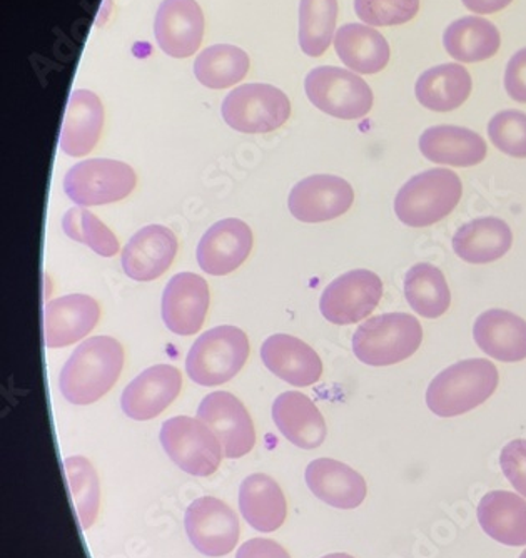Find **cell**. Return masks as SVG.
<instances>
[{"instance_id":"6da1fadb","label":"cell","mask_w":526,"mask_h":558,"mask_svg":"<svg viewBox=\"0 0 526 558\" xmlns=\"http://www.w3.org/2000/svg\"><path fill=\"white\" fill-rule=\"evenodd\" d=\"M124 368V350L111 337H94L75 348L59 376V388L72 404H90L109 393Z\"/></svg>"},{"instance_id":"7a4b0ae2","label":"cell","mask_w":526,"mask_h":558,"mask_svg":"<svg viewBox=\"0 0 526 558\" xmlns=\"http://www.w3.org/2000/svg\"><path fill=\"white\" fill-rule=\"evenodd\" d=\"M498 384L500 373L490 360H463L431 379L426 390V404L441 418L465 415L490 400Z\"/></svg>"},{"instance_id":"3957f363","label":"cell","mask_w":526,"mask_h":558,"mask_svg":"<svg viewBox=\"0 0 526 558\" xmlns=\"http://www.w3.org/2000/svg\"><path fill=\"white\" fill-rule=\"evenodd\" d=\"M463 196L460 175L435 168L413 175L394 199V213L409 228H428L455 211Z\"/></svg>"},{"instance_id":"277c9868","label":"cell","mask_w":526,"mask_h":558,"mask_svg":"<svg viewBox=\"0 0 526 558\" xmlns=\"http://www.w3.org/2000/svg\"><path fill=\"white\" fill-rule=\"evenodd\" d=\"M423 343L421 323L406 313L366 319L353 335V353L369 366H391L412 359Z\"/></svg>"},{"instance_id":"5b68a950","label":"cell","mask_w":526,"mask_h":558,"mask_svg":"<svg viewBox=\"0 0 526 558\" xmlns=\"http://www.w3.org/2000/svg\"><path fill=\"white\" fill-rule=\"evenodd\" d=\"M249 340L236 326H216L200 335L186 359V372L200 387H218L233 379L246 365Z\"/></svg>"},{"instance_id":"8992f818","label":"cell","mask_w":526,"mask_h":558,"mask_svg":"<svg viewBox=\"0 0 526 558\" xmlns=\"http://www.w3.org/2000/svg\"><path fill=\"white\" fill-rule=\"evenodd\" d=\"M305 90L311 105L343 121L365 118L372 109L371 87L356 72L343 68H316L306 75Z\"/></svg>"},{"instance_id":"52a82bcc","label":"cell","mask_w":526,"mask_h":558,"mask_svg":"<svg viewBox=\"0 0 526 558\" xmlns=\"http://www.w3.org/2000/svg\"><path fill=\"white\" fill-rule=\"evenodd\" d=\"M291 116L286 94L269 84H244L225 96L222 118L244 134H266L280 130Z\"/></svg>"},{"instance_id":"ba28073f","label":"cell","mask_w":526,"mask_h":558,"mask_svg":"<svg viewBox=\"0 0 526 558\" xmlns=\"http://www.w3.org/2000/svg\"><path fill=\"white\" fill-rule=\"evenodd\" d=\"M137 175L125 162L87 159L69 169L64 191L79 206L111 205L136 190Z\"/></svg>"},{"instance_id":"9c48e42d","label":"cell","mask_w":526,"mask_h":558,"mask_svg":"<svg viewBox=\"0 0 526 558\" xmlns=\"http://www.w3.org/2000/svg\"><path fill=\"white\" fill-rule=\"evenodd\" d=\"M159 438L169 459L189 475L209 476L218 472L224 451L211 428L199 418H169Z\"/></svg>"},{"instance_id":"30bf717a","label":"cell","mask_w":526,"mask_h":558,"mask_svg":"<svg viewBox=\"0 0 526 558\" xmlns=\"http://www.w3.org/2000/svg\"><path fill=\"white\" fill-rule=\"evenodd\" d=\"M383 290V281L376 272L369 269L347 271L322 291L319 310L333 325H355L378 308Z\"/></svg>"},{"instance_id":"8fae6325","label":"cell","mask_w":526,"mask_h":558,"mask_svg":"<svg viewBox=\"0 0 526 558\" xmlns=\"http://www.w3.org/2000/svg\"><path fill=\"white\" fill-rule=\"evenodd\" d=\"M184 529L193 547L208 557L231 554L241 534L234 510L215 497L197 498L187 507Z\"/></svg>"},{"instance_id":"7c38bea8","label":"cell","mask_w":526,"mask_h":558,"mask_svg":"<svg viewBox=\"0 0 526 558\" xmlns=\"http://www.w3.org/2000/svg\"><path fill=\"white\" fill-rule=\"evenodd\" d=\"M197 418L211 428L225 459H243L256 444L255 423L246 407L228 391H216L200 401Z\"/></svg>"},{"instance_id":"4fadbf2b","label":"cell","mask_w":526,"mask_h":558,"mask_svg":"<svg viewBox=\"0 0 526 558\" xmlns=\"http://www.w3.org/2000/svg\"><path fill=\"white\" fill-rule=\"evenodd\" d=\"M355 191L340 175L316 174L299 181L291 190L288 206L291 215L303 222H326L350 211Z\"/></svg>"},{"instance_id":"5bb4252c","label":"cell","mask_w":526,"mask_h":558,"mask_svg":"<svg viewBox=\"0 0 526 558\" xmlns=\"http://www.w3.org/2000/svg\"><path fill=\"white\" fill-rule=\"evenodd\" d=\"M253 231L241 219L230 218L216 222L197 244V263L203 271L225 276L236 271L249 258Z\"/></svg>"},{"instance_id":"9a60e30c","label":"cell","mask_w":526,"mask_h":558,"mask_svg":"<svg viewBox=\"0 0 526 558\" xmlns=\"http://www.w3.org/2000/svg\"><path fill=\"white\" fill-rule=\"evenodd\" d=\"M209 287L194 272L172 276L162 294V319L180 337L199 333L209 310Z\"/></svg>"},{"instance_id":"2e32d148","label":"cell","mask_w":526,"mask_h":558,"mask_svg":"<svg viewBox=\"0 0 526 558\" xmlns=\"http://www.w3.org/2000/svg\"><path fill=\"white\" fill-rule=\"evenodd\" d=\"M155 34L162 52L175 59L191 58L205 37V14L196 0H162Z\"/></svg>"},{"instance_id":"e0dca14e","label":"cell","mask_w":526,"mask_h":558,"mask_svg":"<svg viewBox=\"0 0 526 558\" xmlns=\"http://www.w3.org/2000/svg\"><path fill=\"white\" fill-rule=\"evenodd\" d=\"M181 372L171 365H156L134 378L121 397L122 412L137 422L156 418L180 397Z\"/></svg>"},{"instance_id":"ac0fdd59","label":"cell","mask_w":526,"mask_h":558,"mask_svg":"<svg viewBox=\"0 0 526 558\" xmlns=\"http://www.w3.org/2000/svg\"><path fill=\"white\" fill-rule=\"evenodd\" d=\"M178 247V238L169 228L146 226L122 250V269L134 281H155L171 268Z\"/></svg>"},{"instance_id":"d6986e66","label":"cell","mask_w":526,"mask_h":558,"mask_svg":"<svg viewBox=\"0 0 526 558\" xmlns=\"http://www.w3.org/2000/svg\"><path fill=\"white\" fill-rule=\"evenodd\" d=\"M100 318V306L87 294H69L49 301L44 310V337L47 348H64L96 328Z\"/></svg>"},{"instance_id":"ffe728a7","label":"cell","mask_w":526,"mask_h":558,"mask_svg":"<svg viewBox=\"0 0 526 558\" xmlns=\"http://www.w3.org/2000/svg\"><path fill=\"white\" fill-rule=\"evenodd\" d=\"M261 360L269 372L293 387H311L322 376L319 354L299 338L272 335L261 347Z\"/></svg>"},{"instance_id":"44dd1931","label":"cell","mask_w":526,"mask_h":558,"mask_svg":"<svg viewBox=\"0 0 526 558\" xmlns=\"http://www.w3.org/2000/svg\"><path fill=\"white\" fill-rule=\"evenodd\" d=\"M419 150L428 161L453 168H473L487 159V141L468 128L433 125L419 136Z\"/></svg>"},{"instance_id":"7402d4cb","label":"cell","mask_w":526,"mask_h":558,"mask_svg":"<svg viewBox=\"0 0 526 558\" xmlns=\"http://www.w3.org/2000/svg\"><path fill=\"white\" fill-rule=\"evenodd\" d=\"M305 478L315 497L334 509H356L368 494L366 480L346 463L333 459L313 460Z\"/></svg>"},{"instance_id":"603a6c76","label":"cell","mask_w":526,"mask_h":558,"mask_svg":"<svg viewBox=\"0 0 526 558\" xmlns=\"http://www.w3.org/2000/svg\"><path fill=\"white\" fill-rule=\"evenodd\" d=\"M473 338L490 359L503 363L526 360V322L506 310H488L476 318Z\"/></svg>"},{"instance_id":"cb8c5ba5","label":"cell","mask_w":526,"mask_h":558,"mask_svg":"<svg viewBox=\"0 0 526 558\" xmlns=\"http://www.w3.org/2000/svg\"><path fill=\"white\" fill-rule=\"evenodd\" d=\"M272 420L281 434L303 450H315L325 444L328 428L315 401L299 391H286L272 404Z\"/></svg>"},{"instance_id":"d4e9b609","label":"cell","mask_w":526,"mask_h":558,"mask_svg":"<svg viewBox=\"0 0 526 558\" xmlns=\"http://www.w3.org/2000/svg\"><path fill=\"white\" fill-rule=\"evenodd\" d=\"M105 128V106L90 90L72 93L61 131V149L72 158H83L99 143Z\"/></svg>"},{"instance_id":"484cf974","label":"cell","mask_w":526,"mask_h":558,"mask_svg":"<svg viewBox=\"0 0 526 558\" xmlns=\"http://www.w3.org/2000/svg\"><path fill=\"white\" fill-rule=\"evenodd\" d=\"M473 80L460 62L435 65L419 75L415 96L428 111L451 112L462 108L472 96Z\"/></svg>"},{"instance_id":"4316f807","label":"cell","mask_w":526,"mask_h":558,"mask_svg":"<svg viewBox=\"0 0 526 558\" xmlns=\"http://www.w3.org/2000/svg\"><path fill=\"white\" fill-rule=\"evenodd\" d=\"M338 58L356 74H378L390 64L391 49L387 37L375 27L344 24L334 36Z\"/></svg>"},{"instance_id":"83f0119b","label":"cell","mask_w":526,"mask_h":558,"mask_svg":"<svg viewBox=\"0 0 526 558\" xmlns=\"http://www.w3.org/2000/svg\"><path fill=\"white\" fill-rule=\"evenodd\" d=\"M453 251L469 265H490L509 253L513 231L503 219L478 218L466 222L453 236Z\"/></svg>"},{"instance_id":"f1b7e54d","label":"cell","mask_w":526,"mask_h":558,"mask_svg":"<svg viewBox=\"0 0 526 558\" xmlns=\"http://www.w3.org/2000/svg\"><path fill=\"white\" fill-rule=\"evenodd\" d=\"M478 522L485 534L509 547L526 545V500L513 492L494 490L478 504Z\"/></svg>"},{"instance_id":"f546056e","label":"cell","mask_w":526,"mask_h":558,"mask_svg":"<svg viewBox=\"0 0 526 558\" xmlns=\"http://www.w3.org/2000/svg\"><path fill=\"white\" fill-rule=\"evenodd\" d=\"M240 510L253 529L269 534L286 522V497L276 480L265 473H255L241 484Z\"/></svg>"},{"instance_id":"4dcf8cb0","label":"cell","mask_w":526,"mask_h":558,"mask_svg":"<svg viewBox=\"0 0 526 558\" xmlns=\"http://www.w3.org/2000/svg\"><path fill=\"white\" fill-rule=\"evenodd\" d=\"M443 47L460 64H476L500 52L501 34L493 22L465 15L451 22L443 33Z\"/></svg>"},{"instance_id":"1f68e13d","label":"cell","mask_w":526,"mask_h":558,"mask_svg":"<svg viewBox=\"0 0 526 558\" xmlns=\"http://www.w3.org/2000/svg\"><path fill=\"white\" fill-rule=\"evenodd\" d=\"M405 296L413 312L423 318L437 319L450 310L451 291L437 266L418 263L405 276Z\"/></svg>"},{"instance_id":"d6a6232c","label":"cell","mask_w":526,"mask_h":558,"mask_svg":"<svg viewBox=\"0 0 526 558\" xmlns=\"http://www.w3.org/2000/svg\"><path fill=\"white\" fill-rule=\"evenodd\" d=\"M249 72V56L230 44L208 47L194 61V74L209 89H228Z\"/></svg>"},{"instance_id":"836d02e7","label":"cell","mask_w":526,"mask_h":558,"mask_svg":"<svg viewBox=\"0 0 526 558\" xmlns=\"http://www.w3.org/2000/svg\"><path fill=\"white\" fill-rule=\"evenodd\" d=\"M338 0H301L299 47L309 58H321L337 36Z\"/></svg>"},{"instance_id":"e575fe53","label":"cell","mask_w":526,"mask_h":558,"mask_svg":"<svg viewBox=\"0 0 526 558\" xmlns=\"http://www.w3.org/2000/svg\"><path fill=\"white\" fill-rule=\"evenodd\" d=\"M65 475L72 492L75 512L79 517L81 526L89 530L96 523L100 507L99 476L93 463L84 457H71L64 460Z\"/></svg>"},{"instance_id":"d590c367","label":"cell","mask_w":526,"mask_h":558,"mask_svg":"<svg viewBox=\"0 0 526 558\" xmlns=\"http://www.w3.org/2000/svg\"><path fill=\"white\" fill-rule=\"evenodd\" d=\"M64 233L77 243L87 244L94 253L105 258H112L119 253V241L105 222L93 213L81 208H72L62 218Z\"/></svg>"},{"instance_id":"8d00e7d4","label":"cell","mask_w":526,"mask_h":558,"mask_svg":"<svg viewBox=\"0 0 526 558\" xmlns=\"http://www.w3.org/2000/svg\"><path fill=\"white\" fill-rule=\"evenodd\" d=\"M491 144L503 155L526 159V114L516 109L501 111L488 122Z\"/></svg>"},{"instance_id":"74e56055","label":"cell","mask_w":526,"mask_h":558,"mask_svg":"<svg viewBox=\"0 0 526 558\" xmlns=\"http://www.w3.org/2000/svg\"><path fill=\"white\" fill-rule=\"evenodd\" d=\"M421 0H355V12L369 27H394L412 22Z\"/></svg>"},{"instance_id":"f35d334b","label":"cell","mask_w":526,"mask_h":558,"mask_svg":"<svg viewBox=\"0 0 526 558\" xmlns=\"http://www.w3.org/2000/svg\"><path fill=\"white\" fill-rule=\"evenodd\" d=\"M500 465L513 488L526 498V440H513L503 447Z\"/></svg>"},{"instance_id":"ab89813d","label":"cell","mask_w":526,"mask_h":558,"mask_svg":"<svg viewBox=\"0 0 526 558\" xmlns=\"http://www.w3.org/2000/svg\"><path fill=\"white\" fill-rule=\"evenodd\" d=\"M505 90L515 102L526 105V47L516 50L506 64Z\"/></svg>"},{"instance_id":"60d3db41","label":"cell","mask_w":526,"mask_h":558,"mask_svg":"<svg viewBox=\"0 0 526 558\" xmlns=\"http://www.w3.org/2000/svg\"><path fill=\"white\" fill-rule=\"evenodd\" d=\"M236 558H291L286 548L269 538H253L237 550Z\"/></svg>"},{"instance_id":"b9f144b4","label":"cell","mask_w":526,"mask_h":558,"mask_svg":"<svg viewBox=\"0 0 526 558\" xmlns=\"http://www.w3.org/2000/svg\"><path fill=\"white\" fill-rule=\"evenodd\" d=\"M463 5L476 15H491L505 11L513 0H462Z\"/></svg>"},{"instance_id":"7bdbcfd3","label":"cell","mask_w":526,"mask_h":558,"mask_svg":"<svg viewBox=\"0 0 526 558\" xmlns=\"http://www.w3.org/2000/svg\"><path fill=\"white\" fill-rule=\"evenodd\" d=\"M321 558H355V557H353V555H347V554H330V555H325V557H321Z\"/></svg>"},{"instance_id":"ee69618b","label":"cell","mask_w":526,"mask_h":558,"mask_svg":"<svg viewBox=\"0 0 526 558\" xmlns=\"http://www.w3.org/2000/svg\"><path fill=\"white\" fill-rule=\"evenodd\" d=\"M519 558H526V550H525V551H523V554H522V555H519Z\"/></svg>"}]
</instances>
